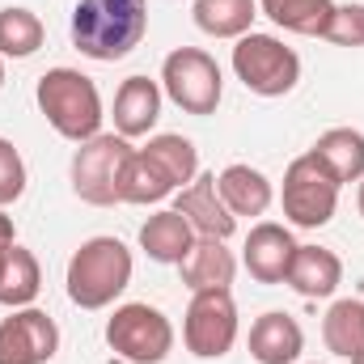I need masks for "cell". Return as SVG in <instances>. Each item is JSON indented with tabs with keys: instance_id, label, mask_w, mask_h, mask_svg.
I'll return each instance as SVG.
<instances>
[{
	"instance_id": "cell-25",
	"label": "cell",
	"mask_w": 364,
	"mask_h": 364,
	"mask_svg": "<svg viewBox=\"0 0 364 364\" xmlns=\"http://www.w3.org/2000/svg\"><path fill=\"white\" fill-rule=\"evenodd\" d=\"M43 38H47V30H43L38 13H30L21 4L0 9V60H30L43 47Z\"/></svg>"
},
{
	"instance_id": "cell-6",
	"label": "cell",
	"mask_w": 364,
	"mask_h": 364,
	"mask_svg": "<svg viewBox=\"0 0 364 364\" xmlns=\"http://www.w3.org/2000/svg\"><path fill=\"white\" fill-rule=\"evenodd\" d=\"M279 199H284V216L296 229H322V225H331V216L339 208V178L314 153H301L284 170V195Z\"/></svg>"
},
{
	"instance_id": "cell-19",
	"label": "cell",
	"mask_w": 364,
	"mask_h": 364,
	"mask_svg": "<svg viewBox=\"0 0 364 364\" xmlns=\"http://www.w3.org/2000/svg\"><path fill=\"white\" fill-rule=\"evenodd\" d=\"M309 153L339 178V186L364 178V132H356V127H331V132H322Z\"/></svg>"
},
{
	"instance_id": "cell-20",
	"label": "cell",
	"mask_w": 364,
	"mask_h": 364,
	"mask_svg": "<svg viewBox=\"0 0 364 364\" xmlns=\"http://www.w3.org/2000/svg\"><path fill=\"white\" fill-rule=\"evenodd\" d=\"M174 191H178L174 178L144 149H132V157L123 161V174H119V203H161Z\"/></svg>"
},
{
	"instance_id": "cell-9",
	"label": "cell",
	"mask_w": 364,
	"mask_h": 364,
	"mask_svg": "<svg viewBox=\"0 0 364 364\" xmlns=\"http://www.w3.org/2000/svg\"><path fill=\"white\" fill-rule=\"evenodd\" d=\"M132 157V140L123 136H93L85 144H77L73 153V191L77 199H85L93 208H110L119 203V174L123 161Z\"/></svg>"
},
{
	"instance_id": "cell-31",
	"label": "cell",
	"mask_w": 364,
	"mask_h": 364,
	"mask_svg": "<svg viewBox=\"0 0 364 364\" xmlns=\"http://www.w3.org/2000/svg\"><path fill=\"white\" fill-rule=\"evenodd\" d=\"M0 90H4V60H0Z\"/></svg>"
},
{
	"instance_id": "cell-23",
	"label": "cell",
	"mask_w": 364,
	"mask_h": 364,
	"mask_svg": "<svg viewBox=\"0 0 364 364\" xmlns=\"http://www.w3.org/2000/svg\"><path fill=\"white\" fill-rule=\"evenodd\" d=\"M259 9L279 30L305 34V38H322L335 17V0H259Z\"/></svg>"
},
{
	"instance_id": "cell-21",
	"label": "cell",
	"mask_w": 364,
	"mask_h": 364,
	"mask_svg": "<svg viewBox=\"0 0 364 364\" xmlns=\"http://www.w3.org/2000/svg\"><path fill=\"white\" fill-rule=\"evenodd\" d=\"M191 17L212 38H242L259 17V0H195Z\"/></svg>"
},
{
	"instance_id": "cell-28",
	"label": "cell",
	"mask_w": 364,
	"mask_h": 364,
	"mask_svg": "<svg viewBox=\"0 0 364 364\" xmlns=\"http://www.w3.org/2000/svg\"><path fill=\"white\" fill-rule=\"evenodd\" d=\"M21 195H26V161L13 149V140L0 136V208L17 203Z\"/></svg>"
},
{
	"instance_id": "cell-8",
	"label": "cell",
	"mask_w": 364,
	"mask_h": 364,
	"mask_svg": "<svg viewBox=\"0 0 364 364\" xmlns=\"http://www.w3.org/2000/svg\"><path fill=\"white\" fill-rule=\"evenodd\" d=\"M182 343L199 360H220L237 343V305L229 288L191 292L186 318H182Z\"/></svg>"
},
{
	"instance_id": "cell-16",
	"label": "cell",
	"mask_w": 364,
	"mask_h": 364,
	"mask_svg": "<svg viewBox=\"0 0 364 364\" xmlns=\"http://www.w3.org/2000/svg\"><path fill=\"white\" fill-rule=\"evenodd\" d=\"M216 191H220V199H225V208L233 216H263L275 199L272 178L263 170H255V166H242V161L225 166L216 174Z\"/></svg>"
},
{
	"instance_id": "cell-11",
	"label": "cell",
	"mask_w": 364,
	"mask_h": 364,
	"mask_svg": "<svg viewBox=\"0 0 364 364\" xmlns=\"http://www.w3.org/2000/svg\"><path fill=\"white\" fill-rule=\"evenodd\" d=\"M174 212L186 216V225L195 229V237L229 242L233 229H237V216L225 208V199H220V191H216V174H195V178L178 191Z\"/></svg>"
},
{
	"instance_id": "cell-4",
	"label": "cell",
	"mask_w": 364,
	"mask_h": 364,
	"mask_svg": "<svg viewBox=\"0 0 364 364\" xmlns=\"http://www.w3.org/2000/svg\"><path fill=\"white\" fill-rule=\"evenodd\" d=\"M233 73L237 81L259 97H284L301 81V55L279 43L275 34H242L233 47Z\"/></svg>"
},
{
	"instance_id": "cell-10",
	"label": "cell",
	"mask_w": 364,
	"mask_h": 364,
	"mask_svg": "<svg viewBox=\"0 0 364 364\" xmlns=\"http://www.w3.org/2000/svg\"><path fill=\"white\" fill-rule=\"evenodd\" d=\"M60 352V326L51 314L26 305L0 322V364H47Z\"/></svg>"
},
{
	"instance_id": "cell-3",
	"label": "cell",
	"mask_w": 364,
	"mask_h": 364,
	"mask_svg": "<svg viewBox=\"0 0 364 364\" xmlns=\"http://www.w3.org/2000/svg\"><path fill=\"white\" fill-rule=\"evenodd\" d=\"M132 250L119 237H90L68 259V301L81 309H106L132 284Z\"/></svg>"
},
{
	"instance_id": "cell-29",
	"label": "cell",
	"mask_w": 364,
	"mask_h": 364,
	"mask_svg": "<svg viewBox=\"0 0 364 364\" xmlns=\"http://www.w3.org/2000/svg\"><path fill=\"white\" fill-rule=\"evenodd\" d=\"M13 246H17V229H13V216H4V208H0V272H4V259Z\"/></svg>"
},
{
	"instance_id": "cell-18",
	"label": "cell",
	"mask_w": 364,
	"mask_h": 364,
	"mask_svg": "<svg viewBox=\"0 0 364 364\" xmlns=\"http://www.w3.org/2000/svg\"><path fill=\"white\" fill-rule=\"evenodd\" d=\"M178 267H182V284H186L191 292L229 288V284H233V275H237V263H233L229 246H225V242H216V237H195L191 255L182 259Z\"/></svg>"
},
{
	"instance_id": "cell-12",
	"label": "cell",
	"mask_w": 364,
	"mask_h": 364,
	"mask_svg": "<svg viewBox=\"0 0 364 364\" xmlns=\"http://www.w3.org/2000/svg\"><path fill=\"white\" fill-rule=\"evenodd\" d=\"M292 255H296V242L284 225L275 220H259L246 237V250H242V263L246 272L255 275L259 284H284L288 267H292Z\"/></svg>"
},
{
	"instance_id": "cell-26",
	"label": "cell",
	"mask_w": 364,
	"mask_h": 364,
	"mask_svg": "<svg viewBox=\"0 0 364 364\" xmlns=\"http://www.w3.org/2000/svg\"><path fill=\"white\" fill-rule=\"evenodd\" d=\"M144 153L174 178V186H186V182L199 174V153H195V144L186 140V136H174V132H166V136H153L149 144H144Z\"/></svg>"
},
{
	"instance_id": "cell-22",
	"label": "cell",
	"mask_w": 364,
	"mask_h": 364,
	"mask_svg": "<svg viewBox=\"0 0 364 364\" xmlns=\"http://www.w3.org/2000/svg\"><path fill=\"white\" fill-rule=\"evenodd\" d=\"M322 339H326V352L356 360L364 352V301H356V296L335 301L322 318Z\"/></svg>"
},
{
	"instance_id": "cell-32",
	"label": "cell",
	"mask_w": 364,
	"mask_h": 364,
	"mask_svg": "<svg viewBox=\"0 0 364 364\" xmlns=\"http://www.w3.org/2000/svg\"><path fill=\"white\" fill-rule=\"evenodd\" d=\"M352 364H364V352H360V356H356V360H352Z\"/></svg>"
},
{
	"instance_id": "cell-24",
	"label": "cell",
	"mask_w": 364,
	"mask_h": 364,
	"mask_svg": "<svg viewBox=\"0 0 364 364\" xmlns=\"http://www.w3.org/2000/svg\"><path fill=\"white\" fill-rule=\"evenodd\" d=\"M38 288H43L38 259H34L26 246H13L9 259H4V272H0V305H9V309H26V305H34Z\"/></svg>"
},
{
	"instance_id": "cell-30",
	"label": "cell",
	"mask_w": 364,
	"mask_h": 364,
	"mask_svg": "<svg viewBox=\"0 0 364 364\" xmlns=\"http://www.w3.org/2000/svg\"><path fill=\"white\" fill-rule=\"evenodd\" d=\"M356 203H360V216H364V178H360V195H356Z\"/></svg>"
},
{
	"instance_id": "cell-7",
	"label": "cell",
	"mask_w": 364,
	"mask_h": 364,
	"mask_svg": "<svg viewBox=\"0 0 364 364\" xmlns=\"http://www.w3.org/2000/svg\"><path fill=\"white\" fill-rule=\"evenodd\" d=\"M161 90L186 114H216V106L225 97V77H220V64L208 51L178 47L161 64Z\"/></svg>"
},
{
	"instance_id": "cell-1",
	"label": "cell",
	"mask_w": 364,
	"mask_h": 364,
	"mask_svg": "<svg viewBox=\"0 0 364 364\" xmlns=\"http://www.w3.org/2000/svg\"><path fill=\"white\" fill-rule=\"evenodd\" d=\"M149 34V0H77L73 9V47L97 60L114 64L132 55Z\"/></svg>"
},
{
	"instance_id": "cell-17",
	"label": "cell",
	"mask_w": 364,
	"mask_h": 364,
	"mask_svg": "<svg viewBox=\"0 0 364 364\" xmlns=\"http://www.w3.org/2000/svg\"><path fill=\"white\" fill-rule=\"evenodd\" d=\"M191 246H195V229L186 225V216L174 212V208H161V212L149 216L144 229H140V250H144L153 263L178 267L182 259L191 255Z\"/></svg>"
},
{
	"instance_id": "cell-14",
	"label": "cell",
	"mask_w": 364,
	"mask_h": 364,
	"mask_svg": "<svg viewBox=\"0 0 364 364\" xmlns=\"http://www.w3.org/2000/svg\"><path fill=\"white\" fill-rule=\"evenodd\" d=\"M305 352V331L292 314H263L250 326V356L259 364H296Z\"/></svg>"
},
{
	"instance_id": "cell-2",
	"label": "cell",
	"mask_w": 364,
	"mask_h": 364,
	"mask_svg": "<svg viewBox=\"0 0 364 364\" xmlns=\"http://www.w3.org/2000/svg\"><path fill=\"white\" fill-rule=\"evenodd\" d=\"M34 102L43 110V119L73 144H85L102 132V97L85 73L77 68H51L38 77Z\"/></svg>"
},
{
	"instance_id": "cell-27",
	"label": "cell",
	"mask_w": 364,
	"mask_h": 364,
	"mask_svg": "<svg viewBox=\"0 0 364 364\" xmlns=\"http://www.w3.org/2000/svg\"><path fill=\"white\" fill-rule=\"evenodd\" d=\"M322 38L335 47H364V4H335V17Z\"/></svg>"
},
{
	"instance_id": "cell-15",
	"label": "cell",
	"mask_w": 364,
	"mask_h": 364,
	"mask_svg": "<svg viewBox=\"0 0 364 364\" xmlns=\"http://www.w3.org/2000/svg\"><path fill=\"white\" fill-rule=\"evenodd\" d=\"M284 284H288L292 292H301L305 301L335 296V288L343 284V263H339V255L326 250V246H296Z\"/></svg>"
},
{
	"instance_id": "cell-5",
	"label": "cell",
	"mask_w": 364,
	"mask_h": 364,
	"mask_svg": "<svg viewBox=\"0 0 364 364\" xmlns=\"http://www.w3.org/2000/svg\"><path fill=\"white\" fill-rule=\"evenodd\" d=\"M106 343L119 360L127 364H161L174 352V326L157 305L132 301L119 305L106 322Z\"/></svg>"
},
{
	"instance_id": "cell-13",
	"label": "cell",
	"mask_w": 364,
	"mask_h": 364,
	"mask_svg": "<svg viewBox=\"0 0 364 364\" xmlns=\"http://www.w3.org/2000/svg\"><path fill=\"white\" fill-rule=\"evenodd\" d=\"M161 119V85L149 77H127L114 93V132L123 140L149 136Z\"/></svg>"
}]
</instances>
